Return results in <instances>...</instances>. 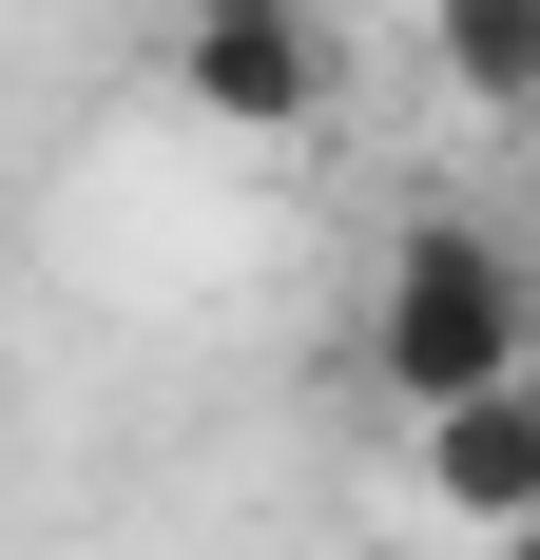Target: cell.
I'll return each instance as SVG.
<instances>
[{"instance_id":"cell-1","label":"cell","mask_w":540,"mask_h":560,"mask_svg":"<svg viewBox=\"0 0 540 560\" xmlns=\"http://www.w3.org/2000/svg\"><path fill=\"white\" fill-rule=\"evenodd\" d=\"M521 348H540V290H521V252L483 213H406L386 232V271H367V387L386 406L521 387Z\"/></svg>"},{"instance_id":"cell-2","label":"cell","mask_w":540,"mask_h":560,"mask_svg":"<svg viewBox=\"0 0 540 560\" xmlns=\"http://www.w3.org/2000/svg\"><path fill=\"white\" fill-rule=\"evenodd\" d=\"M174 97L213 136H309L348 97V39H328V0H174Z\"/></svg>"},{"instance_id":"cell-3","label":"cell","mask_w":540,"mask_h":560,"mask_svg":"<svg viewBox=\"0 0 540 560\" xmlns=\"http://www.w3.org/2000/svg\"><path fill=\"white\" fill-rule=\"evenodd\" d=\"M406 445H425V503L463 541H521V503H540V368L521 387H463V406H406Z\"/></svg>"},{"instance_id":"cell-4","label":"cell","mask_w":540,"mask_h":560,"mask_svg":"<svg viewBox=\"0 0 540 560\" xmlns=\"http://www.w3.org/2000/svg\"><path fill=\"white\" fill-rule=\"evenodd\" d=\"M425 58L463 116H521L540 97V0H425Z\"/></svg>"}]
</instances>
